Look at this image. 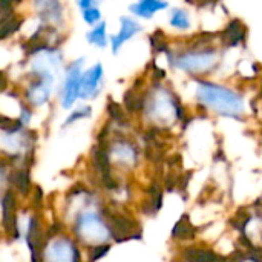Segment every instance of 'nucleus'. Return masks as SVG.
<instances>
[{
    "mask_svg": "<svg viewBox=\"0 0 262 262\" xmlns=\"http://www.w3.org/2000/svg\"><path fill=\"white\" fill-rule=\"evenodd\" d=\"M20 28V21L12 17H5L0 20V38H6Z\"/></svg>",
    "mask_w": 262,
    "mask_h": 262,
    "instance_id": "15",
    "label": "nucleus"
},
{
    "mask_svg": "<svg viewBox=\"0 0 262 262\" xmlns=\"http://www.w3.org/2000/svg\"><path fill=\"white\" fill-rule=\"evenodd\" d=\"M5 86H6V78H5V75L0 72V91H3Z\"/></svg>",
    "mask_w": 262,
    "mask_h": 262,
    "instance_id": "22",
    "label": "nucleus"
},
{
    "mask_svg": "<svg viewBox=\"0 0 262 262\" xmlns=\"http://www.w3.org/2000/svg\"><path fill=\"white\" fill-rule=\"evenodd\" d=\"M11 183L21 192L25 193L28 190V186H29V177H28V172L26 170H17L11 175Z\"/></svg>",
    "mask_w": 262,
    "mask_h": 262,
    "instance_id": "16",
    "label": "nucleus"
},
{
    "mask_svg": "<svg viewBox=\"0 0 262 262\" xmlns=\"http://www.w3.org/2000/svg\"><path fill=\"white\" fill-rule=\"evenodd\" d=\"M89 115H91V107H81V109H78V111H74V112L68 117V120H66V126H69V124L75 123V121H77V120H80V118L89 117Z\"/></svg>",
    "mask_w": 262,
    "mask_h": 262,
    "instance_id": "18",
    "label": "nucleus"
},
{
    "mask_svg": "<svg viewBox=\"0 0 262 262\" xmlns=\"http://www.w3.org/2000/svg\"><path fill=\"white\" fill-rule=\"evenodd\" d=\"M2 207H3V224L8 232H11L14 236H17V229H15V218H14V198L11 192H6V195L2 200Z\"/></svg>",
    "mask_w": 262,
    "mask_h": 262,
    "instance_id": "10",
    "label": "nucleus"
},
{
    "mask_svg": "<svg viewBox=\"0 0 262 262\" xmlns=\"http://www.w3.org/2000/svg\"><path fill=\"white\" fill-rule=\"evenodd\" d=\"M173 238H178V239H190L195 236L196 230L195 227L190 224V221H187V216H184L181 221H178V224L175 226L173 229Z\"/></svg>",
    "mask_w": 262,
    "mask_h": 262,
    "instance_id": "12",
    "label": "nucleus"
},
{
    "mask_svg": "<svg viewBox=\"0 0 262 262\" xmlns=\"http://www.w3.org/2000/svg\"><path fill=\"white\" fill-rule=\"evenodd\" d=\"M83 60H77L75 63L71 64L68 75H66V81H64V88H63V94H61V104L63 107H69L77 97H80V69H81Z\"/></svg>",
    "mask_w": 262,
    "mask_h": 262,
    "instance_id": "3",
    "label": "nucleus"
},
{
    "mask_svg": "<svg viewBox=\"0 0 262 262\" xmlns=\"http://www.w3.org/2000/svg\"><path fill=\"white\" fill-rule=\"evenodd\" d=\"M243 262H246V259H243Z\"/></svg>",
    "mask_w": 262,
    "mask_h": 262,
    "instance_id": "23",
    "label": "nucleus"
},
{
    "mask_svg": "<svg viewBox=\"0 0 262 262\" xmlns=\"http://www.w3.org/2000/svg\"><path fill=\"white\" fill-rule=\"evenodd\" d=\"M220 35H221V40L224 41V45H227V46H238V45H241L246 40L247 28L244 26V23L241 20L235 18V20H232L226 26V29Z\"/></svg>",
    "mask_w": 262,
    "mask_h": 262,
    "instance_id": "6",
    "label": "nucleus"
},
{
    "mask_svg": "<svg viewBox=\"0 0 262 262\" xmlns=\"http://www.w3.org/2000/svg\"><path fill=\"white\" fill-rule=\"evenodd\" d=\"M103 77V68L101 64H95L88 72L81 75L80 80V97L81 98H91L100 91V81Z\"/></svg>",
    "mask_w": 262,
    "mask_h": 262,
    "instance_id": "5",
    "label": "nucleus"
},
{
    "mask_svg": "<svg viewBox=\"0 0 262 262\" xmlns=\"http://www.w3.org/2000/svg\"><path fill=\"white\" fill-rule=\"evenodd\" d=\"M220 61V54L213 48H196L193 51H186L177 55L170 63L184 72L192 75L209 74Z\"/></svg>",
    "mask_w": 262,
    "mask_h": 262,
    "instance_id": "2",
    "label": "nucleus"
},
{
    "mask_svg": "<svg viewBox=\"0 0 262 262\" xmlns=\"http://www.w3.org/2000/svg\"><path fill=\"white\" fill-rule=\"evenodd\" d=\"M107 109H109V115L112 117V120H115V121H123L124 120L123 111H121V107L117 103L111 101L109 106H107Z\"/></svg>",
    "mask_w": 262,
    "mask_h": 262,
    "instance_id": "20",
    "label": "nucleus"
},
{
    "mask_svg": "<svg viewBox=\"0 0 262 262\" xmlns=\"http://www.w3.org/2000/svg\"><path fill=\"white\" fill-rule=\"evenodd\" d=\"M107 250H109V247H107V246H98V247H95V249H94V255H92V261L100 259L103 255H106V253H107Z\"/></svg>",
    "mask_w": 262,
    "mask_h": 262,
    "instance_id": "21",
    "label": "nucleus"
},
{
    "mask_svg": "<svg viewBox=\"0 0 262 262\" xmlns=\"http://www.w3.org/2000/svg\"><path fill=\"white\" fill-rule=\"evenodd\" d=\"M170 25L178 29H187L190 28V18L189 14L184 9H173L170 12Z\"/></svg>",
    "mask_w": 262,
    "mask_h": 262,
    "instance_id": "14",
    "label": "nucleus"
},
{
    "mask_svg": "<svg viewBox=\"0 0 262 262\" xmlns=\"http://www.w3.org/2000/svg\"><path fill=\"white\" fill-rule=\"evenodd\" d=\"M169 5L166 2H157V0H144V2H140V3H135L130 6V11L140 17H144V18H150L155 12L161 11V9H166Z\"/></svg>",
    "mask_w": 262,
    "mask_h": 262,
    "instance_id": "9",
    "label": "nucleus"
},
{
    "mask_svg": "<svg viewBox=\"0 0 262 262\" xmlns=\"http://www.w3.org/2000/svg\"><path fill=\"white\" fill-rule=\"evenodd\" d=\"M196 100L203 107L210 109L220 115L239 118L244 114L243 97L221 84H215L210 81H198Z\"/></svg>",
    "mask_w": 262,
    "mask_h": 262,
    "instance_id": "1",
    "label": "nucleus"
},
{
    "mask_svg": "<svg viewBox=\"0 0 262 262\" xmlns=\"http://www.w3.org/2000/svg\"><path fill=\"white\" fill-rule=\"evenodd\" d=\"M183 259L186 262H220V258L213 250L203 247H187L183 252Z\"/></svg>",
    "mask_w": 262,
    "mask_h": 262,
    "instance_id": "8",
    "label": "nucleus"
},
{
    "mask_svg": "<svg viewBox=\"0 0 262 262\" xmlns=\"http://www.w3.org/2000/svg\"><path fill=\"white\" fill-rule=\"evenodd\" d=\"M114 157L118 163H123L124 166H134L137 163V150L134 146L127 143L115 144L114 146Z\"/></svg>",
    "mask_w": 262,
    "mask_h": 262,
    "instance_id": "11",
    "label": "nucleus"
},
{
    "mask_svg": "<svg viewBox=\"0 0 262 262\" xmlns=\"http://www.w3.org/2000/svg\"><path fill=\"white\" fill-rule=\"evenodd\" d=\"M86 37H88L89 43L100 46V48H104L107 43V40H106V23H100L98 26H95Z\"/></svg>",
    "mask_w": 262,
    "mask_h": 262,
    "instance_id": "13",
    "label": "nucleus"
},
{
    "mask_svg": "<svg viewBox=\"0 0 262 262\" xmlns=\"http://www.w3.org/2000/svg\"><path fill=\"white\" fill-rule=\"evenodd\" d=\"M77 232L80 236H84V239H88V241L92 238L95 241H103L109 236L103 223H100V220H97V216L92 213H84L78 218Z\"/></svg>",
    "mask_w": 262,
    "mask_h": 262,
    "instance_id": "4",
    "label": "nucleus"
},
{
    "mask_svg": "<svg viewBox=\"0 0 262 262\" xmlns=\"http://www.w3.org/2000/svg\"><path fill=\"white\" fill-rule=\"evenodd\" d=\"M140 31H141V25H138L134 18L121 17V29L115 37H112V49H114V52H118L120 46L123 43H126L127 40H130Z\"/></svg>",
    "mask_w": 262,
    "mask_h": 262,
    "instance_id": "7",
    "label": "nucleus"
},
{
    "mask_svg": "<svg viewBox=\"0 0 262 262\" xmlns=\"http://www.w3.org/2000/svg\"><path fill=\"white\" fill-rule=\"evenodd\" d=\"M100 17H101V14H100V11L97 8H89V9H84L83 11V18L89 25H94L95 21H98Z\"/></svg>",
    "mask_w": 262,
    "mask_h": 262,
    "instance_id": "19",
    "label": "nucleus"
},
{
    "mask_svg": "<svg viewBox=\"0 0 262 262\" xmlns=\"http://www.w3.org/2000/svg\"><path fill=\"white\" fill-rule=\"evenodd\" d=\"M150 43L155 51H167V43H166L164 34L161 31H157L155 34L150 35Z\"/></svg>",
    "mask_w": 262,
    "mask_h": 262,
    "instance_id": "17",
    "label": "nucleus"
}]
</instances>
